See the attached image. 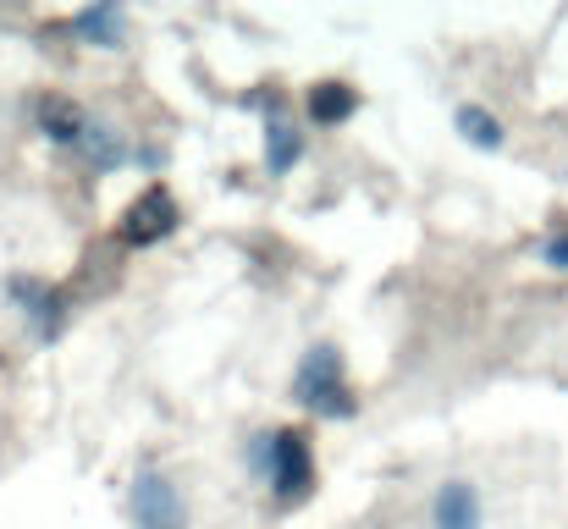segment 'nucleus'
<instances>
[{
  "label": "nucleus",
  "mask_w": 568,
  "mask_h": 529,
  "mask_svg": "<svg viewBox=\"0 0 568 529\" xmlns=\"http://www.w3.org/2000/svg\"><path fill=\"white\" fill-rule=\"evenodd\" d=\"M39 122H44V133H50L55 144H83V139H89V116H83L67 94H44V100H39Z\"/></svg>",
  "instance_id": "obj_7"
},
{
  "label": "nucleus",
  "mask_w": 568,
  "mask_h": 529,
  "mask_svg": "<svg viewBox=\"0 0 568 529\" xmlns=\"http://www.w3.org/2000/svg\"><path fill=\"white\" fill-rule=\"evenodd\" d=\"M547 260H552V265H564V271H568V237H552V243H547Z\"/></svg>",
  "instance_id": "obj_12"
},
{
  "label": "nucleus",
  "mask_w": 568,
  "mask_h": 529,
  "mask_svg": "<svg viewBox=\"0 0 568 529\" xmlns=\"http://www.w3.org/2000/svg\"><path fill=\"white\" fill-rule=\"evenodd\" d=\"M304 105H310V122H315V128H343V122L359 111V89L343 83V78H326V83H315V89L304 94Z\"/></svg>",
  "instance_id": "obj_5"
},
{
  "label": "nucleus",
  "mask_w": 568,
  "mask_h": 529,
  "mask_svg": "<svg viewBox=\"0 0 568 529\" xmlns=\"http://www.w3.org/2000/svg\"><path fill=\"white\" fill-rule=\"evenodd\" d=\"M458 133H464L475 150H497V144H503V122L486 116L480 105H458Z\"/></svg>",
  "instance_id": "obj_10"
},
{
  "label": "nucleus",
  "mask_w": 568,
  "mask_h": 529,
  "mask_svg": "<svg viewBox=\"0 0 568 529\" xmlns=\"http://www.w3.org/2000/svg\"><path fill=\"white\" fill-rule=\"evenodd\" d=\"M254 464L265 469V480H271V491H276L282 502H298V497H310V486H315V452H310L304 430L260 436Z\"/></svg>",
  "instance_id": "obj_2"
},
{
  "label": "nucleus",
  "mask_w": 568,
  "mask_h": 529,
  "mask_svg": "<svg viewBox=\"0 0 568 529\" xmlns=\"http://www.w3.org/2000/svg\"><path fill=\"white\" fill-rule=\"evenodd\" d=\"M133 519H139V529H189L183 497L166 475H139L133 480Z\"/></svg>",
  "instance_id": "obj_4"
},
{
  "label": "nucleus",
  "mask_w": 568,
  "mask_h": 529,
  "mask_svg": "<svg viewBox=\"0 0 568 529\" xmlns=\"http://www.w3.org/2000/svg\"><path fill=\"white\" fill-rule=\"evenodd\" d=\"M178 221H183L178 199L155 182V187H144V193L128 204V215H122V243H128V248H150V243L172 237V232H178Z\"/></svg>",
  "instance_id": "obj_3"
},
{
  "label": "nucleus",
  "mask_w": 568,
  "mask_h": 529,
  "mask_svg": "<svg viewBox=\"0 0 568 529\" xmlns=\"http://www.w3.org/2000/svg\"><path fill=\"white\" fill-rule=\"evenodd\" d=\"M72 28L83 39H100V44H122V11L116 6H94V11H78Z\"/></svg>",
  "instance_id": "obj_9"
},
{
  "label": "nucleus",
  "mask_w": 568,
  "mask_h": 529,
  "mask_svg": "<svg viewBox=\"0 0 568 529\" xmlns=\"http://www.w3.org/2000/svg\"><path fill=\"white\" fill-rule=\"evenodd\" d=\"M430 525H436V529H480V497H475V486L447 480V486L436 491Z\"/></svg>",
  "instance_id": "obj_6"
},
{
  "label": "nucleus",
  "mask_w": 568,
  "mask_h": 529,
  "mask_svg": "<svg viewBox=\"0 0 568 529\" xmlns=\"http://www.w3.org/2000/svg\"><path fill=\"white\" fill-rule=\"evenodd\" d=\"M298 155H304V139H298L287 122H276V128L265 133V166H271V176L293 172V166H298Z\"/></svg>",
  "instance_id": "obj_8"
},
{
  "label": "nucleus",
  "mask_w": 568,
  "mask_h": 529,
  "mask_svg": "<svg viewBox=\"0 0 568 529\" xmlns=\"http://www.w3.org/2000/svg\"><path fill=\"white\" fill-rule=\"evenodd\" d=\"M293 397H298L310 414H321V419H348V414L359 408V397H354V386H348V375H343L337 348H310V358L298 364Z\"/></svg>",
  "instance_id": "obj_1"
},
{
  "label": "nucleus",
  "mask_w": 568,
  "mask_h": 529,
  "mask_svg": "<svg viewBox=\"0 0 568 529\" xmlns=\"http://www.w3.org/2000/svg\"><path fill=\"white\" fill-rule=\"evenodd\" d=\"M83 150L94 155V166H100V172H111V166H122V155H128V150H122V144H116V139L105 133V128H89V139H83Z\"/></svg>",
  "instance_id": "obj_11"
}]
</instances>
